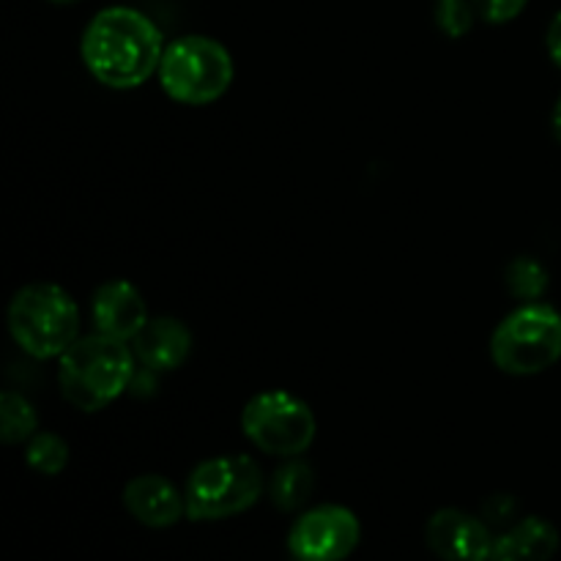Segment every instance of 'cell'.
Returning <instances> with one entry per match:
<instances>
[{
    "label": "cell",
    "mask_w": 561,
    "mask_h": 561,
    "mask_svg": "<svg viewBox=\"0 0 561 561\" xmlns=\"http://www.w3.org/2000/svg\"><path fill=\"white\" fill-rule=\"evenodd\" d=\"M148 318L151 316H148L146 299L129 279H107L99 285L91 299L93 332L124 340V343H131L140 334Z\"/></svg>",
    "instance_id": "30bf717a"
},
{
    "label": "cell",
    "mask_w": 561,
    "mask_h": 561,
    "mask_svg": "<svg viewBox=\"0 0 561 561\" xmlns=\"http://www.w3.org/2000/svg\"><path fill=\"white\" fill-rule=\"evenodd\" d=\"M362 540V524L343 504H318L294 520L288 551L296 561H345Z\"/></svg>",
    "instance_id": "ba28073f"
},
{
    "label": "cell",
    "mask_w": 561,
    "mask_h": 561,
    "mask_svg": "<svg viewBox=\"0 0 561 561\" xmlns=\"http://www.w3.org/2000/svg\"><path fill=\"white\" fill-rule=\"evenodd\" d=\"M477 9L471 0H442L436 3V25L449 38H460L474 27Z\"/></svg>",
    "instance_id": "ac0fdd59"
},
{
    "label": "cell",
    "mask_w": 561,
    "mask_h": 561,
    "mask_svg": "<svg viewBox=\"0 0 561 561\" xmlns=\"http://www.w3.org/2000/svg\"><path fill=\"white\" fill-rule=\"evenodd\" d=\"M124 507L148 529H170L186 515L184 491L162 474H140L126 482Z\"/></svg>",
    "instance_id": "8fae6325"
},
{
    "label": "cell",
    "mask_w": 561,
    "mask_h": 561,
    "mask_svg": "<svg viewBox=\"0 0 561 561\" xmlns=\"http://www.w3.org/2000/svg\"><path fill=\"white\" fill-rule=\"evenodd\" d=\"M233 58L228 47L211 36H181L164 47L157 80L173 102L203 107L228 93L233 82Z\"/></svg>",
    "instance_id": "277c9868"
},
{
    "label": "cell",
    "mask_w": 561,
    "mask_h": 561,
    "mask_svg": "<svg viewBox=\"0 0 561 561\" xmlns=\"http://www.w3.org/2000/svg\"><path fill=\"white\" fill-rule=\"evenodd\" d=\"M477 9V16L488 25H507V22L518 20L529 0H471Z\"/></svg>",
    "instance_id": "d6986e66"
},
{
    "label": "cell",
    "mask_w": 561,
    "mask_h": 561,
    "mask_svg": "<svg viewBox=\"0 0 561 561\" xmlns=\"http://www.w3.org/2000/svg\"><path fill=\"white\" fill-rule=\"evenodd\" d=\"M491 359L507 376H540L561 359V312L546 301H526L499 321Z\"/></svg>",
    "instance_id": "5b68a950"
},
{
    "label": "cell",
    "mask_w": 561,
    "mask_h": 561,
    "mask_svg": "<svg viewBox=\"0 0 561 561\" xmlns=\"http://www.w3.org/2000/svg\"><path fill=\"white\" fill-rule=\"evenodd\" d=\"M49 3H58V5H71V3H80V0H49Z\"/></svg>",
    "instance_id": "603a6c76"
},
{
    "label": "cell",
    "mask_w": 561,
    "mask_h": 561,
    "mask_svg": "<svg viewBox=\"0 0 561 561\" xmlns=\"http://www.w3.org/2000/svg\"><path fill=\"white\" fill-rule=\"evenodd\" d=\"M9 334L31 359H60L82 337L75 296L55 283H27L11 296L5 312Z\"/></svg>",
    "instance_id": "3957f363"
},
{
    "label": "cell",
    "mask_w": 561,
    "mask_h": 561,
    "mask_svg": "<svg viewBox=\"0 0 561 561\" xmlns=\"http://www.w3.org/2000/svg\"><path fill=\"white\" fill-rule=\"evenodd\" d=\"M25 460L33 471L44 477H55L69 463V444L53 431H38L25 444Z\"/></svg>",
    "instance_id": "2e32d148"
},
{
    "label": "cell",
    "mask_w": 561,
    "mask_h": 561,
    "mask_svg": "<svg viewBox=\"0 0 561 561\" xmlns=\"http://www.w3.org/2000/svg\"><path fill=\"white\" fill-rule=\"evenodd\" d=\"M131 351L146 370L157 373V376L159 373H173L190 359L192 332L184 321L173 316L148 318L140 334L131 340Z\"/></svg>",
    "instance_id": "7c38bea8"
},
{
    "label": "cell",
    "mask_w": 561,
    "mask_h": 561,
    "mask_svg": "<svg viewBox=\"0 0 561 561\" xmlns=\"http://www.w3.org/2000/svg\"><path fill=\"white\" fill-rule=\"evenodd\" d=\"M137 356L131 343L102 332L82 334L58 359V387L66 403L77 411L96 414L131 389Z\"/></svg>",
    "instance_id": "7a4b0ae2"
},
{
    "label": "cell",
    "mask_w": 561,
    "mask_h": 561,
    "mask_svg": "<svg viewBox=\"0 0 561 561\" xmlns=\"http://www.w3.org/2000/svg\"><path fill=\"white\" fill-rule=\"evenodd\" d=\"M551 129H553V137L561 142V96L557 99V107H553L551 113Z\"/></svg>",
    "instance_id": "7402d4cb"
},
{
    "label": "cell",
    "mask_w": 561,
    "mask_h": 561,
    "mask_svg": "<svg viewBox=\"0 0 561 561\" xmlns=\"http://www.w3.org/2000/svg\"><path fill=\"white\" fill-rule=\"evenodd\" d=\"M263 471L250 455H217L192 469L184 499L190 520H225L255 507L263 496Z\"/></svg>",
    "instance_id": "8992f818"
},
{
    "label": "cell",
    "mask_w": 561,
    "mask_h": 561,
    "mask_svg": "<svg viewBox=\"0 0 561 561\" xmlns=\"http://www.w3.org/2000/svg\"><path fill=\"white\" fill-rule=\"evenodd\" d=\"M241 433L263 455L288 460L312 447L318 433L310 403L288 389H266L247 400L241 411Z\"/></svg>",
    "instance_id": "52a82bcc"
},
{
    "label": "cell",
    "mask_w": 561,
    "mask_h": 561,
    "mask_svg": "<svg viewBox=\"0 0 561 561\" xmlns=\"http://www.w3.org/2000/svg\"><path fill=\"white\" fill-rule=\"evenodd\" d=\"M546 47H548V55H551L553 64L561 69V11L557 16L551 20V25H548V33H546Z\"/></svg>",
    "instance_id": "44dd1931"
},
{
    "label": "cell",
    "mask_w": 561,
    "mask_h": 561,
    "mask_svg": "<svg viewBox=\"0 0 561 561\" xmlns=\"http://www.w3.org/2000/svg\"><path fill=\"white\" fill-rule=\"evenodd\" d=\"M157 22L131 5L96 11L80 38V58L91 77L115 91H131L151 80L164 55Z\"/></svg>",
    "instance_id": "6da1fadb"
},
{
    "label": "cell",
    "mask_w": 561,
    "mask_h": 561,
    "mask_svg": "<svg viewBox=\"0 0 561 561\" xmlns=\"http://www.w3.org/2000/svg\"><path fill=\"white\" fill-rule=\"evenodd\" d=\"M559 542V531L551 520L529 515L496 537L491 561H551Z\"/></svg>",
    "instance_id": "4fadbf2b"
},
{
    "label": "cell",
    "mask_w": 561,
    "mask_h": 561,
    "mask_svg": "<svg viewBox=\"0 0 561 561\" xmlns=\"http://www.w3.org/2000/svg\"><path fill=\"white\" fill-rule=\"evenodd\" d=\"M504 283H507L510 294L515 299L526 301H540L542 294L548 290V272L540 261L535 257H515L504 272Z\"/></svg>",
    "instance_id": "e0dca14e"
},
{
    "label": "cell",
    "mask_w": 561,
    "mask_h": 561,
    "mask_svg": "<svg viewBox=\"0 0 561 561\" xmlns=\"http://www.w3.org/2000/svg\"><path fill=\"white\" fill-rule=\"evenodd\" d=\"M515 510H518V504H515L513 496H491L482 504V518H485V524L491 529H502V526L510 529L515 518Z\"/></svg>",
    "instance_id": "ffe728a7"
},
{
    "label": "cell",
    "mask_w": 561,
    "mask_h": 561,
    "mask_svg": "<svg viewBox=\"0 0 561 561\" xmlns=\"http://www.w3.org/2000/svg\"><path fill=\"white\" fill-rule=\"evenodd\" d=\"M38 433V414L31 400L16 389L0 394V438L3 444H27Z\"/></svg>",
    "instance_id": "9a60e30c"
},
{
    "label": "cell",
    "mask_w": 561,
    "mask_h": 561,
    "mask_svg": "<svg viewBox=\"0 0 561 561\" xmlns=\"http://www.w3.org/2000/svg\"><path fill=\"white\" fill-rule=\"evenodd\" d=\"M312 488H316V474L310 466L299 458H288L268 480V499L283 513H294L310 502Z\"/></svg>",
    "instance_id": "5bb4252c"
},
{
    "label": "cell",
    "mask_w": 561,
    "mask_h": 561,
    "mask_svg": "<svg viewBox=\"0 0 561 561\" xmlns=\"http://www.w3.org/2000/svg\"><path fill=\"white\" fill-rule=\"evenodd\" d=\"M436 3H442V0H436Z\"/></svg>",
    "instance_id": "cb8c5ba5"
},
{
    "label": "cell",
    "mask_w": 561,
    "mask_h": 561,
    "mask_svg": "<svg viewBox=\"0 0 561 561\" xmlns=\"http://www.w3.org/2000/svg\"><path fill=\"white\" fill-rule=\"evenodd\" d=\"M425 542L442 561H491L496 535L482 515L444 507L427 520Z\"/></svg>",
    "instance_id": "9c48e42d"
}]
</instances>
